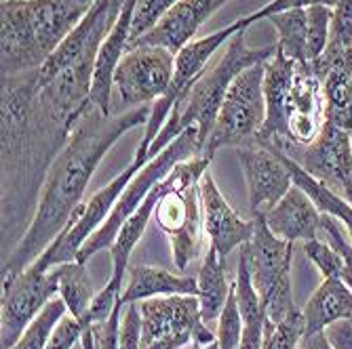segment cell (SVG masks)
<instances>
[{
	"mask_svg": "<svg viewBox=\"0 0 352 349\" xmlns=\"http://www.w3.org/2000/svg\"><path fill=\"white\" fill-rule=\"evenodd\" d=\"M150 110L152 106H142L122 114L106 116L98 108L89 104L85 106L66 145L61 147L47 173L34 217L3 263L0 269L3 284L13 282L59 238L82 204L87 185L106 154L122 135L138 126H146Z\"/></svg>",
	"mask_w": 352,
	"mask_h": 349,
	"instance_id": "obj_1",
	"label": "cell"
},
{
	"mask_svg": "<svg viewBox=\"0 0 352 349\" xmlns=\"http://www.w3.org/2000/svg\"><path fill=\"white\" fill-rule=\"evenodd\" d=\"M266 118L258 143L289 154L310 145L323 131L325 97L323 80L310 63L274 53L264 63Z\"/></svg>",
	"mask_w": 352,
	"mask_h": 349,
	"instance_id": "obj_2",
	"label": "cell"
},
{
	"mask_svg": "<svg viewBox=\"0 0 352 349\" xmlns=\"http://www.w3.org/2000/svg\"><path fill=\"white\" fill-rule=\"evenodd\" d=\"M98 0H0L3 76L38 70Z\"/></svg>",
	"mask_w": 352,
	"mask_h": 349,
	"instance_id": "obj_3",
	"label": "cell"
},
{
	"mask_svg": "<svg viewBox=\"0 0 352 349\" xmlns=\"http://www.w3.org/2000/svg\"><path fill=\"white\" fill-rule=\"evenodd\" d=\"M245 32L247 29L236 32L228 40L226 51L217 57L213 66L207 68L201 74V78L175 101L167 124L163 126V131L158 133V137L154 139L148 152V160L156 154H161L169 143H173V139H177L188 129L199 131V141H201V147L205 149V143L213 131L215 118L219 114L221 101L226 97L232 80L243 70L255 66V63L268 61L276 53V45H268L260 49L247 47Z\"/></svg>",
	"mask_w": 352,
	"mask_h": 349,
	"instance_id": "obj_4",
	"label": "cell"
},
{
	"mask_svg": "<svg viewBox=\"0 0 352 349\" xmlns=\"http://www.w3.org/2000/svg\"><path fill=\"white\" fill-rule=\"evenodd\" d=\"M211 160L209 156H195L175 165L163 181V194L154 210L156 226L167 234L179 272H186L203 248L205 224L199 181L209 171Z\"/></svg>",
	"mask_w": 352,
	"mask_h": 349,
	"instance_id": "obj_5",
	"label": "cell"
},
{
	"mask_svg": "<svg viewBox=\"0 0 352 349\" xmlns=\"http://www.w3.org/2000/svg\"><path fill=\"white\" fill-rule=\"evenodd\" d=\"M195 156H203L199 131L188 129L177 139H173V143H169L161 154L150 158V160L133 175L129 185L124 187V192L120 194L118 202L114 204L110 217L106 219V224L82 244V248L76 255V261L87 263L93 255H98V252H102L106 248H112L118 232L126 224V219L140 208V204L150 194V189L156 183H161L175 169V165L188 160V158H195Z\"/></svg>",
	"mask_w": 352,
	"mask_h": 349,
	"instance_id": "obj_6",
	"label": "cell"
},
{
	"mask_svg": "<svg viewBox=\"0 0 352 349\" xmlns=\"http://www.w3.org/2000/svg\"><path fill=\"white\" fill-rule=\"evenodd\" d=\"M255 230L245 246L255 291L266 309V318L274 324L283 322L296 309L292 295V259L294 242L280 240L266 226L264 215L253 217Z\"/></svg>",
	"mask_w": 352,
	"mask_h": 349,
	"instance_id": "obj_7",
	"label": "cell"
},
{
	"mask_svg": "<svg viewBox=\"0 0 352 349\" xmlns=\"http://www.w3.org/2000/svg\"><path fill=\"white\" fill-rule=\"evenodd\" d=\"M264 63L243 70L230 84L215 118L213 131L205 143L203 156L213 158L221 147H245L258 141L266 118Z\"/></svg>",
	"mask_w": 352,
	"mask_h": 349,
	"instance_id": "obj_8",
	"label": "cell"
},
{
	"mask_svg": "<svg viewBox=\"0 0 352 349\" xmlns=\"http://www.w3.org/2000/svg\"><path fill=\"white\" fill-rule=\"evenodd\" d=\"M140 349H201L215 341L213 330L201 318L199 295L152 297L140 301Z\"/></svg>",
	"mask_w": 352,
	"mask_h": 349,
	"instance_id": "obj_9",
	"label": "cell"
},
{
	"mask_svg": "<svg viewBox=\"0 0 352 349\" xmlns=\"http://www.w3.org/2000/svg\"><path fill=\"white\" fill-rule=\"evenodd\" d=\"M175 70V55L163 47H129L112 78V114L152 106L167 93Z\"/></svg>",
	"mask_w": 352,
	"mask_h": 349,
	"instance_id": "obj_10",
	"label": "cell"
},
{
	"mask_svg": "<svg viewBox=\"0 0 352 349\" xmlns=\"http://www.w3.org/2000/svg\"><path fill=\"white\" fill-rule=\"evenodd\" d=\"M239 29H247V27H243L241 21H234L226 27L211 32V34H207L203 38H195L192 43H188L179 53H175V70H173L171 84H169V88L163 97L152 104L150 118L144 126V135H142L140 147H138L135 158H133L135 163H140V165L148 163V152H150L154 139L158 137V133H161L163 126L167 124L175 101L201 78V74L209 68L211 57L223 45H228V40L236 34Z\"/></svg>",
	"mask_w": 352,
	"mask_h": 349,
	"instance_id": "obj_11",
	"label": "cell"
},
{
	"mask_svg": "<svg viewBox=\"0 0 352 349\" xmlns=\"http://www.w3.org/2000/svg\"><path fill=\"white\" fill-rule=\"evenodd\" d=\"M144 165L140 163H131L120 175H116L104 189H100L91 200L82 202L78 206V210L74 213V217L70 219V224L66 226L59 234V238L43 252V255L34 261L38 267L43 269H53L61 263H70L76 261L78 250L82 248V244L98 232L106 219L110 217L114 204L118 202L120 194L124 192V187L129 185V181L133 179V175L142 169Z\"/></svg>",
	"mask_w": 352,
	"mask_h": 349,
	"instance_id": "obj_12",
	"label": "cell"
},
{
	"mask_svg": "<svg viewBox=\"0 0 352 349\" xmlns=\"http://www.w3.org/2000/svg\"><path fill=\"white\" fill-rule=\"evenodd\" d=\"M57 272L32 263L13 282L3 284L0 301V345L13 347L25 328L38 318L51 299L57 297Z\"/></svg>",
	"mask_w": 352,
	"mask_h": 349,
	"instance_id": "obj_13",
	"label": "cell"
},
{
	"mask_svg": "<svg viewBox=\"0 0 352 349\" xmlns=\"http://www.w3.org/2000/svg\"><path fill=\"white\" fill-rule=\"evenodd\" d=\"M239 160L247 181L249 210L253 217L266 215L296 185L280 154L258 141L239 147Z\"/></svg>",
	"mask_w": 352,
	"mask_h": 349,
	"instance_id": "obj_14",
	"label": "cell"
},
{
	"mask_svg": "<svg viewBox=\"0 0 352 349\" xmlns=\"http://www.w3.org/2000/svg\"><path fill=\"white\" fill-rule=\"evenodd\" d=\"M283 154V152H280ZM312 179L327 185L340 194L342 185L352 175V139L348 131H342L338 126L325 120L323 131L310 145L294 149L289 154Z\"/></svg>",
	"mask_w": 352,
	"mask_h": 349,
	"instance_id": "obj_15",
	"label": "cell"
},
{
	"mask_svg": "<svg viewBox=\"0 0 352 349\" xmlns=\"http://www.w3.org/2000/svg\"><path fill=\"white\" fill-rule=\"evenodd\" d=\"M199 194L203 206V224L209 246H213L219 257L226 259L234 248L247 244L253 236L255 221L243 219L230 202L223 198L213 175L207 171L199 181Z\"/></svg>",
	"mask_w": 352,
	"mask_h": 349,
	"instance_id": "obj_16",
	"label": "cell"
},
{
	"mask_svg": "<svg viewBox=\"0 0 352 349\" xmlns=\"http://www.w3.org/2000/svg\"><path fill=\"white\" fill-rule=\"evenodd\" d=\"M226 3L228 0H179L150 32L129 43V47L152 45V47H163L175 55L188 43L195 40L199 27Z\"/></svg>",
	"mask_w": 352,
	"mask_h": 349,
	"instance_id": "obj_17",
	"label": "cell"
},
{
	"mask_svg": "<svg viewBox=\"0 0 352 349\" xmlns=\"http://www.w3.org/2000/svg\"><path fill=\"white\" fill-rule=\"evenodd\" d=\"M323 213L300 185H294L264 219L274 236L287 242H306L318 238Z\"/></svg>",
	"mask_w": 352,
	"mask_h": 349,
	"instance_id": "obj_18",
	"label": "cell"
},
{
	"mask_svg": "<svg viewBox=\"0 0 352 349\" xmlns=\"http://www.w3.org/2000/svg\"><path fill=\"white\" fill-rule=\"evenodd\" d=\"M129 280L122 289V303H140L152 297H173V295H199V282L195 276H177L163 267L135 265L126 272Z\"/></svg>",
	"mask_w": 352,
	"mask_h": 349,
	"instance_id": "obj_19",
	"label": "cell"
},
{
	"mask_svg": "<svg viewBox=\"0 0 352 349\" xmlns=\"http://www.w3.org/2000/svg\"><path fill=\"white\" fill-rule=\"evenodd\" d=\"M304 335L325 333L340 320H352V291L344 280L325 278L302 307Z\"/></svg>",
	"mask_w": 352,
	"mask_h": 349,
	"instance_id": "obj_20",
	"label": "cell"
},
{
	"mask_svg": "<svg viewBox=\"0 0 352 349\" xmlns=\"http://www.w3.org/2000/svg\"><path fill=\"white\" fill-rule=\"evenodd\" d=\"M163 181L156 183L150 189V194L140 204V208L126 219V224L122 226V230L118 232V236L110 248V255H112V278H110V282H114L120 289H122V278L126 276V272H129V259L133 255V250H135L138 242L142 240L146 228L150 226V221L154 219L156 204L163 194Z\"/></svg>",
	"mask_w": 352,
	"mask_h": 349,
	"instance_id": "obj_21",
	"label": "cell"
},
{
	"mask_svg": "<svg viewBox=\"0 0 352 349\" xmlns=\"http://www.w3.org/2000/svg\"><path fill=\"white\" fill-rule=\"evenodd\" d=\"M199 303H201V318L205 324H211L213 320L219 318V313L223 309L230 295L232 284L228 282V267H226V259L219 257V252L209 246L199 276Z\"/></svg>",
	"mask_w": 352,
	"mask_h": 349,
	"instance_id": "obj_22",
	"label": "cell"
},
{
	"mask_svg": "<svg viewBox=\"0 0 352 349\" xmlns=\"http://www.w3.org/2000/svg\"><path fill=\"white\" fill-rule=\"evenodd\" d=\"M325 120L342 131H352V63H338L323 78Z\"/></svg>",
	"mask_w": 352,
	"mask_h": 349,
	"instance_id": "obj_23",
	"label": "cell"
},
{
	"mask_svg": "<svg viewBox=\"0 0 352 349\" xmlns=\"http://www.w3.org/2000/svg\"><path fill=\"white\" fill-rule=\"evenodd\" d=\"M57 272V297L63 299L68 307V313H72L80 324H87V315L89 307L95 299L93 291V282L87 272V263L70 261V263H61L53 267Z\"/></svg>",
	"mask_w": 352,
	"mask_h": 349,
	"instance_id": "obj_24",
	"label": "cell"
},
{
	"mask_svg": "<svg viewBox=\"0 0 352 349\" xmlns=\"http://www.w3.org/2000/svg\"><path fill=\"white\" fill-rule=\"evenodd\" d=\"M268 21L274 25L278 40L276 51L283 53L287 59L308 63V49H306V36H308V13L306 9H292L283 11Z\"/></svg>",
	"mask_w": 352,
	"mask_h": 349,
	"instance_id": "obj_25",
	"label": "cell"
},
{
	"mask_svg": "<svg viewBox=\"0 0 352 349\" xmlns=\"http://www.w3.org/2000/svg\"><path fill=\"white\" fill-rule=\"evenodd\" d=\"M66 313H68V307L61 297L51 299L47 303V307L38 313V318L25 328V333L19 337V341L9 349H45L55 326L61 322V318Z\"/></svg>",
	"mask_w": 352,
	"mask_h": 349,
	"instance_id": "obj_26",
	"label": "cell"
},
{
	"mask_svg": "<svg viewBox=\"0 0 352 349\" xmlns=\"http://www.w3.org/2000/svg\"><path fill=\"white\" fill-rule=\"evenodd\" d=\"M318 238L325 240L342 257V263H344L342 280H344L346 287L352 291V238H350L346 226L342 224L340 219H336L333 215L323 213L321 228H318Z\"/></svg>",
	"mask_w": 352,
	"mask_h": 349,
	"instance_id": "obj_27",
	"label": "cell"
},
{
	"mask_svg": "<svg viewBox=\"0 0 352 349\" xmlns=\"http://www.w3.org/2000/svg\"><path fill=\"white\" fill-rule=\"evenodd\" d=\"M304 337V318L302 309H294L283 322H266L262 349H298Z\"/></svg>",
	"mask_w": 352,
	"mask_h": 349,
	"instance_id": "obj_28",
	"label": "cell"
},
{
	"mask_svg": "<svg viewBox=\"0 0 352 349\" xmlns=\"http://www.w3.org/2000/svg\"><path fill=\"white\" fill-rule=\"evenodd\" d=\"M215 341L219 349H239L243 341V315L236 303L234 295V284L230 289L228 301L223 305L219 318H217V330H215Z\"/></svg>",
	"mask_w": 352,
	"mask_h": 349,
	"instance_id": "obj_29",
	"label": "cell"
},
{
	"mask_svg": "<svg viewBox=\"0 0 352 349\" xmlns=\"http://www.w3.org/2000/svg\"><path fill=\"white\" fill-rule=\"evenodd\" d=\"M308 36H306V49H308V63L318 59L327 45H329V32H331V9L329 7H308Z\"/></svg>",
	"mask_w": 352,
	"mask_h": 349,
	"instance_id": "obj_30",
	"label": "cell"
},
{
	"mask_svg": "<svg viewBox=\"0 0 352 349\" xmlns=\"http://www.w3.org/2000/svg\"><path fill=\"white\" fill-rule=\"evenodd\" d=\"M302 250H304V255L310 259V263L321 272L323 280L325 278L342 280V274H344L342 257L325 240H321V238L306 240V242H302Z\"/></svg>",
	"mask_w": 352,
	"mask_h": 349,
	"instance_id": "obj_31",
	"label": "cell"
},
{
	"mask_svg": "<svg viewBox=\"0 0 352 349\" xmlns=\"http://www.w3.org/2000/svg\"><path fill=\"white\" fill-rule=\"evenodd\" d=\"M179 0H138V7H135V13H133V23H131V40L133 43L135 38L144 36L146 32H150L161 17L173 9Z\"/></svg>",
	"mask_w": 352,
	"mask_h": 349,
	"instance_id": "obj_32",
	"label": "cell"
},
{
	"mask_svg": "<svg viewBox=\"0 0 352 349\" xmlns=\"http://www.w3.org/2000/svg\"><path fill=\"white\" fill-rule=\"evenodd\" d=\"M316 5H321V7H329L333 9L338 5V0H270L268 5H264L262 9H258L255 13L239 19L243 27H249L251 23L255 21H262V19H268L276 13H283V11H292V9H308V7H316Z\"/></svg>",
	"mask_w": 352,
	"mask_h": 349,
	"instance_id": "obj_33",
	"label": "cell"
},
{
	"mask_svg": "<svg viewBox=\"0 0 352 349\" xmlns=\"http://www.w3.org/2000/svg\"><path fill=\"white\" fill-rule=\"evenodd\" d=\"M120 295H122V289L116 287L114 282L108 280V284H106V287H104L98 295H95V299H93V303H91V307H89L87 324H95V322H104V320H108L110 315H112V311L122 303Z\"/></svg>",
	"mask_w": 352,
	"mask_h": 349,
	"instance_id": "obj_34",
	"label": "cell"
},
{
	"mask_svg": "<svg viewBox=\"0 0 352 349\" xmlns=\"http://www.w3.org/2000/svg\"><path fill=\"white\" fill-rule=\"evenodd\" d=\"M124 303H120L108 320L95 322L93 326V339H95V349H120V313H122Z\"/></svg>",
	"mask_w": 352,
	"mask_h": 349,
	"instance_id": "obj_35",
	"label": "cell"
},
{
	"mask_svg": "<svg viewBox=\"0 0 352 349\" xmlns=\"http://www.w3.org/2000/svg\"><path fill=\"white\" fill-rule=\"evenodd\" d=\"M80 337H82V324L72 313H66L61 322L55 326L45 349H74L80 343Z\"/></svg>",
	"mask_w": 352,
	"mask_h": 349,
	"instance_id": "obj_36",
	"label": "cell"
},
{
	"mask_svg": "<svg viewBox=\"0 0 352 349\" xmlns=\"http://www.w3.org/2000/svg\"><path fill=\"white\" fill-rule=\"evenodd\" d=\"M124 315L120 322V349H140L142 345V315L140 305H124Z\"/></svg>",
	"mask_w": 352,
	"mask_h": 349,
	"instance_id": "obj_37",
	"label": "cell"
},
{
	"mask_svg": "<svg viewBox=\"0 0 352 349\" xmlns=\"http://www.w3.org/2000/svg\"><path fill=\"white\" fill-rule=\"evenodd\" d=\"M325 337L333 349H352V320H340L327 326Z\"/></svg>",
	"mask_w": 352,
	"mask_h": 349,
	"instance_id": "obj_38",
	"label": "cell"
},
{
	"mask_svg": "<svg viewBox=\"0 0 352 349\" xmlns=\"http://www.w3.org/2000/svg\"><path fill=\"white\" fill-rule=\"evenodd\" d=\"M298 349H333V347L327 341L325 333H314V335H304Z\"/></svg>",
	"mask_w": 352,
	"mask_h": 349,
	"instance_id": "obj_39",
	"label": "cell"
},
{
	"mask_svg": "<svg viewBox=\"0 0 352 349\" xmlns=\"http://www.w3.org/2000/svg\"><path fill=\"white\" fill-rule=\"evenodd\" d=\"M338 196H342L350 206H352V175L346 179V183L342 185V189H340V194Z\"/></svg>",
	"mask_w": 352,
	"mask_h": 349,
	"instance_id": "obj_40",
	"label": "cell"
},
{
	"mask_svg": "<svg viewBox=\"0 0 352 349\" xmlns=\"http://www.w3.org/2000/svg\"><path fill=\"white\" fill-rule=\"evenodd\" d=\"M201 349H219V345H217V341H213V343H209V345H205Z\"/></svg>",
	"mask_w": 352,
	"mask_h": 349,
	"instance_id": "obj_41",
	"label": "cell"
},
{
	"mask_svg": "<svg viewBox=\"0 0 352 349\" xmlns=\"http://www.w3.org/2000/svg\"><path fill=\"white\" fill-rule=\"evenodd\" d=\"M114 3H116L118 7H122V3H124V0H114Z\"/></svg>",
	"mask_w": 352,
	"mask_h": 349,
	"instance_id": "obj_42",
	"label": "cell"
},
{
	"mask_svg": "<svg viewBox=\"0 0 352 349\" xmlns=\"http://www.w3.org/2000/svg\"><path fill=\"white\" fill-rule=\"evenodd\" d=\"M74 349H82V345H80V343H78V345H76V347H74Z\"/></svg>",
	"mask_w": 352,
	"mask_h": 349,
	"instance_id": "obj_43",
	"label": "cell"
},
{
	"mask_svg": "<svg viewBox=\"0 0 352 349\" xmlns=\"http://www.w3.org/2000/svg\"><path fill=\"white\" fill-rule=\"evenodd\" d=\"M350 139H352V131H350Z\"/></svg>",
	"mask_w": 352,
	"mask_h": 349,
	"instance_id": "obj_44",
	"label": "cell"
},
{
	"mask_svg": "<svg viewBox=\"0 0 352 349\" xmlns=\"http://www.w3.org/2000/svg\"><path fill=\"white\" fill-rule=\"evenodd\" d=\"M350 238H352V236H350Z\"/></svg>",
	"mask_w": 352,
	"mask_h": 349,
	"instance_id": "obj_45",
	"label": "cell"
}]
</instances>
